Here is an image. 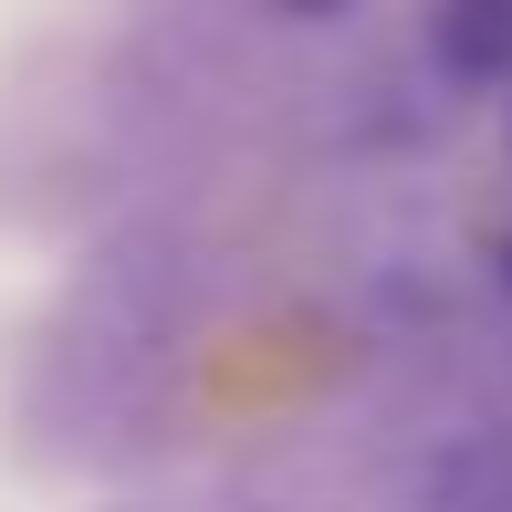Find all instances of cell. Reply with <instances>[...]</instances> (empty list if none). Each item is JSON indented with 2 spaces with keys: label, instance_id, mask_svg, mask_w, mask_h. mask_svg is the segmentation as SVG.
<instances>
[{
  "label": "cell",
  "instance_id": "3957f363",
  "mask_svg": "<svg viewBox=\"0 0 512 512\" xmlns=\"http://www.w3.org/2000/svg\"><path fill=\"white\" fill-rule=\"evenodd\" d=\"M272 11H293V21H335L345 0H272Z\"/></svg>",
  "mask_w": 512,
  "mask_h": 512
},
{
  "label": "cell",
  "instance_id": "7a4b0ae2",
  "mask_svg": "<svg viewBox=\"0 0 512 512\" xmlns=\"http://www.w3.org/2000/svg\"><path fill=\"white\" fill-rule=\"evenodd\" d=\"M429 53L450 84H512V0H439Z\"/></svg>",
  "mask_w": 512,
  "mask_h": 512
},
{
  "label": "cell",
  "instance_id": "6da1fadb",
  "mask_svg": "<svg viewBox=\"0 0 512 512\" xmlns=\"http://www.w3.org/2000/svg\"><path fill=\"white\" fill-rule=\"evenodd\" d=\"M418 512H512V429H471L418 471Z\"/></svg>",
  "mask_w": 512,
  "mask_h": 512
},
{
  "label": "cell",
  "instance_id": "277c9868",
  "mask_svg": "<svg viewBox=\"0 0 512 512\" xmlns=\"http://www.w3.org/2000/svg\"><path fill=\"white\" fill-rule=\"evenodd\" d=\"M502 283H512V241H502Z\"/></svg>",
  "mask_w": 512,
  "mask_h": 512
}]
</instances>
